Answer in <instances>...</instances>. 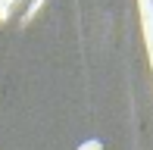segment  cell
Listing matches in <instances>:
<instances>
[{
    "instance_id": "1",
    "label": "cell",
    "mask_w": 153,
    "mask_h": 150,
    "mask_svg": "<svg viewBox=\"0 0 153 150\" xmlns=\"http://www.w3.org/2000/svg\"><path fill=\"white\" fill-rule=\"evenodd\" d=\"M141 6V28H144V44H147L150 69H153V0H137Z\"/></svg>"
},
{
    "instance_id": "2",
    "label": "cell",
    "mask_w": 153,
    "mask_h": 150,
    "mask_svg": "<svg viewBox=\"0 0 153 150\" xmlns=\"http://www.w3.org/2000/svg\"><path fill=\"white\" fill-rule=\"evenodd\" d=\"M16 6V0H0V19H6L10 16V10Z\"/></svg>"
},
{
    "instance_id": "3",
    "label": "cell",
    "mask_w": 153,
    "mask_h": 150,
    "mask_svg": "<svg viewBox=\"0 0 153 150\" xmlns=\"http://www.w3.org/2000/svg\"><path fill=\"white\" fill-rule=\"evenodd\" d=\"M78 150H103V144L97 138H91V141H85V144H78Z\"/></svg>"
}]
</instances>
